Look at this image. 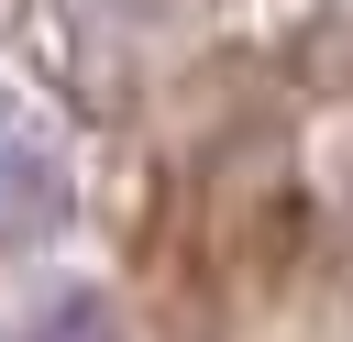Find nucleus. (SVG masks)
<instances>
[{
    "label": "nucleus",
    "mask_w": 353,
    "mask_h": 342,
    "mask_svg": "<svg viewBox=\"0 0 353 342\" xmlns=\"http://www.w3.org/2000/svg\"><path fill=\"white\" fill-rule=\"evenodd\" d=\"M77 221V154L66 121L33 88H0V254H44Z\"/></svg>",
    "instance_id": "f257e3e1"
},
{
    "label": "nucleus",
    "mask_w": 353,
    "mask_h": 342,
    "mask_svg": "<svg viewBox=\"0 0 353 342\" xmlns=\"http://www.w3.org/2000/svg\"><path fill=\"white\" fill-rule=\"evenodd\" d=\"M22 342H99V298H55V309H44Z\"/></svg>",
    "instance_id": "f03ea898"
}]
</instances>
